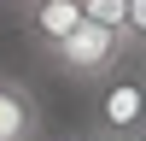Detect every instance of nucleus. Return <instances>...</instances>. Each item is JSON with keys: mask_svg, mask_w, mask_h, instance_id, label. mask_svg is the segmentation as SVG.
<instances>
[{"mask_svg": "<svg viewBox=\"0 0 146 141\" xmlns=\"http://www.w3.org/2000/svg\"><path fill=\"white\" fill-rule=\"evenodd\" d=\"M123 47H129V59H146V0H129V18H123Z\"/></svg>", "mask_w": 146, "mask_h": 141, "instance_id": "6", "label": "nucleus"}, {"mask_svg": "<svg viewBox=\"0 0 146 141\" xmlns=\"http://www.w3.org/2000/svg\"><path fill=\"white\" fill-rule=\"evenodd\" d=\"M129 141H146V135H129Z\"/></svg>", "mask_w": 146, "mask_h": 141, "instance_id": "9", "label": "nucleus"}, {"mask_svg": "<svg viewBox=\"0 0 146 141\" xmlns=\"http://www.w3.org/2000/svg\"><path fill=\"white\" fill-rule=\"evenodd\" d=\"M94 129L105 141L146 135V88H140V65L135 59H123L105 82H94Z\"/></svg>", "mask_w": 146, "mask_h": 141, "instance_id": "1", "label": "nucleus"}, {"mask_svg": "<svg viewBox=\"0 0 146 141\" xmlns=\"http://www.w3.org/2000/svg\"><path fill=\"white\" fill-rule=\"evenodd\" d=\"M135 65H140V88H146V59H135Z\"/></svg>", "mask_w": 146, "mask_h": 141, "instance_id": "8", "label": "nucleus"}, {"mask_svg": "<svg viewBox=\"0 0 146 141\" xmlns=\"http://www.w3.org/2000/svg\"><path fill=\"white\" fill-rule=\"evenodd\" d=\"M41 135V100L18 77H0V141H35Z\"/></svg>", "mask_w": 146, "mask_h": 141, "instance_id": "4", "label": "nucleus"}, {"mask_svg": "<svg viewBox=\"0 0 146 141\" xmlns=\"http://www.w3.org/2000/svg\"><path fill=\"white\" fill-rule=\"evenodd\" d=\"M82 18H88V23H100V30H117V35H123L129 0H82Z\"/></svg>", "mask_w": 146, "mask_h": 141, "instance_id": "5", "label": "nucleus"}, {"mask_svg": "<svg viewBox=\"0 0 146 141\" xmlns=\"http://www.w3.org/2000/svg\"><path fill=\"white\" fill-rule=\"evenodd\" d=\"M123 59H129L123 35H117V30H100V23H82L76 35H64V41L53 47V65L64 70V77H76V82H105Z\"/></svg>", "mask_w": 146, "mask_h": 141, "instance_id": "2", "label": "nucleus"}, {"mask_svg": "<svg viewBox=\"0 0 146 141\" xmlns=\"http://www.w3.org/2000/svg\"><path fill=\"white\" fill-rule=\"evenodd\" d=\"M18 23H23V35H29L41 53H53L64 35H76L82 23V0H18Z\"/></svg>", "mask_w": 146, "mask_h": 141, "instance_id": "3", "label": "nucleus"}, {"mask_svg": "<svg viewBox=\"0 0 146 141\" xmlns=\"http://www.w3.org/2000/svg\"><path fill=\"white\" fill-rule=\"evenodd\" d=\"M64 141H105L100 129H76V135H64Z\"/></svg>", "mask_w": 146, "mask_h": 141, "instance_id": "7", "label": "nucleus"}]
</instances>
